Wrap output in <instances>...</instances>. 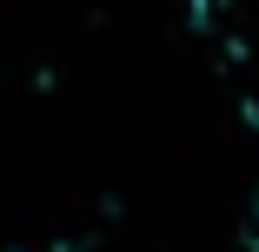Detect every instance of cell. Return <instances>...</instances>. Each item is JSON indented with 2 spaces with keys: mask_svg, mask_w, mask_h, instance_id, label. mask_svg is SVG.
I'll list each match as a JSON object with an SVG mask.
<instances>
[{
  "mask_svg": "<svg viewBox=\"0 0 259 252\" xmlns=\"http://www.w3.org/2000/svg\"><path fill=\"white\" fill-rule=\"evenodd\" d=\"M186 14H193V20H206V0H186Z\"/></svg>",
  "mask_w": 259,
  "mask_h": 252,
  "instance_id": "1",
  "label": "cell"
},
{
  "mask_svg": "<svg viewBox=\"0 0 259 252\" xmlns=\"http://www.w3.org/2000/svg\"><path fill=\"white\" fill-rule=\"evenodd\" d=\"M252 226H259V199H252Z\"/></svg>",
  "mask_w": 259,
  "mask_h": 252,
  "instance_id": "2",
  "label": "cell"
}]
</instances>
